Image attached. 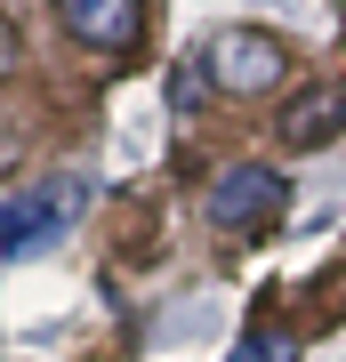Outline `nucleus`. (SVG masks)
<instances>
[{"label": "nucleus", "instance_id": "obj_1", "mask_svg": "<svg viewBox=\"0 0 346 362\" xmlns=\"http://www.w3.org/2000/svg\"><path fill=\"white\" fill-rule=\"evenodd\" d=\"M282 73H290L282 40L258 33V25H226V33L202 49V81L226 89V97H266V89H282Z\"/></svg>", "mask_w": 346, "mask_h": 362}, {"label": "nucleus", "instance_id": "obj_2", "mask_svg": "<svg viewBox=\"0 0 346 362\" xmlns=\"http://www.w3.org/2000/svg\"><path fill=\"white\" fill-rule=\"evenodd\" d=\"M81 209V185L73 177H49L33 185V194H8L0 202V258H33V250H49L64 226H73Z\"/></svg>", "mask_w": 346, "mask_h": 362}, {"label": "nucleus", "instance_id": "obj_3", "mask_svg": "<svg viewBox=\"0 0 346 362\" xmlns=\"http://www.w3.org/2000/svg\"><path fill=\"white\" fill-rule=\"evenodd\" d=\"M282 202H290V185H282V169H266V161H233L226 177L209 185V218H218L226 233L274 226V218H282Z\"/></svg>", "mask_w": 346, "mask_h": 362}, {"label": "nucleus", "instance_id": "obj_4", "mask_svg": "<svg viewBox=\"0 0 346 362\" xmlns=\"http://www.w3.org/2000/svg\"><path fill=\"white\" fill-rule=\"evenodd\" d=\"M57 25L73 33L81 49L121 57V49H137V33H145V0H57Z\"/></svg>", "mask_w": 346, "mask_h": 362}, {"label": "nucleus", "instance_id": "obj_5", "mask_svg": "<svg viewBox=\"0 0 346 362\" xmlns=\"http://www.w3.org/2000/svg\"><path fill=\"white\" fill-rule=\"evenodd\" d=\"M346 129V89H298L290 105H282V145H322V137H338Z\"/></svg>", "mask_w": 346, "mask_h": 362}, {"label": "nucleus", "instance_id": "obj_6", "mask_svg": "<svg viewBox=\"0 0 346 362\" xmlns=\"http://www.w3.org/2000/svg\"><path fill=\"white\" fill-rule=\"evenodd\" d=\"M290 354H298V346H290L282 330H250V338H242V346H233L226 362H290Z\"/></svg>", "mask_w": 346, "mask_h": 362}, {"label": "nucleus", "instance_id": "obj_7", "mask_svg": "<svg viewBox=\"0 0 346 362\" xmlns=\"http://www.w3.org/2000/svg\"><path fill=\"white\" fill-rule=\"evenodd\" d=\"M8 65H16V33L0 25V73H8Z\"/></svg>", "mask_w": 346, "mask_h": 362}]
</instances>
